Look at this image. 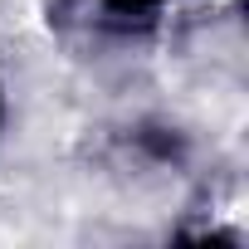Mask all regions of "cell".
<instances>
[{"instance_id":"1","label":"cell","mask_w":249,"mask_h":249,"mask_svg":"<svg viewBox=\"0 0 249 249\" xmlns=\"http://www.w3.org/2000/svg\"><path fill=\"white\" fill-rule=\"evenodd\" d=\"M107 10H147V5H161V0H98Z\"/></svg>"},{"instance_id":"2","label":"cell","mask_w":249,"mask_h":249,"mask_svg":"<svg viewBox=\"0 0 249 249\" xmlns=\"http://www.w3.org/2000/svg\"><path fill=\"white\" fill-rule=\"evenodd\" d=\"M0 117H5V88H0Z\"/></svg>"}]
</instances>
